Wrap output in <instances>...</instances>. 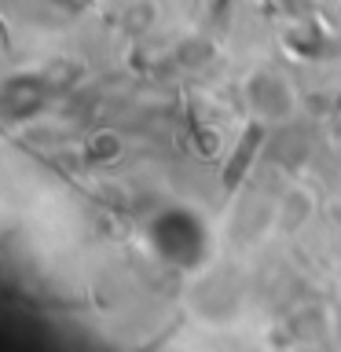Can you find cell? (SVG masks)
<instances>
[{
    "mask_svg": "<svg viewBox=\"0 0 341 352\" xmlns=\"http://www.w3.org/2000/svg\"><path fill=\"white\" fill-rule=\"evenodd\" d=\"M261 140H264V125H261V121H253V125L242 132L239 151L231 154V162H228V169H224V191H235V187L242 184V176H246L253 154H257V147H261Z\"/></svg>",
    "mask_w": 341,
    "mask_h": 352,
    "instance_id": "obj_1",
    "label": "cell"
}]
</instances>
